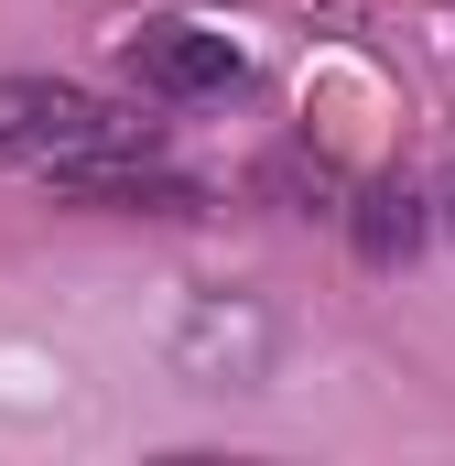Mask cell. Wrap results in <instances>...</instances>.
<instances>
[{
  "mask_svg": "<svg viewBox=\"0 0 455 466\" xmlns=\"http://www.w3.org/2000/svg\"><path fill=\"white\" fill-rule=\"evenodd\" d=\"M152 130L130 109H109L98 87H66V76H0V163H87V152H141Z\"/></svg>",
  "mask_w": 455,
  "mask_h": 466,
  "instance_id": "1",
  "label": "cell"
},
{
  "mask_svg": "<svg viewBox=\"0 0 455 466\" xmlns=\"http://www.w3.org/2000/svg\"><path fill=\"white\" fill-rule=\"evenodd\" d=\"M119 66H130L152 98H228V87L249 76V55L228 44L217 22H185V11H163V22H130V33H119Z\"/></svg>",
  "mask_w": 455,
  "mask_h": 466,
  "instance_id": "2",
  "label": "cell"
},
{
  "mask_svg": "<svg viewBox=\"0 0 455 466\" xmlns=\"http://www.w3.org/2000/svg\"><path fill=\"white\" fill-rule=\"evenodd\" d=\"M347 228H358V260H369V271H401V260L423 249V228H434V218H423V196H412V185H369Z\"/></svg>",
  "mask_w": 455,
  "mask_h": 466,
  "instance_id": "3",
  "label": "cell"
}]
</instances>
